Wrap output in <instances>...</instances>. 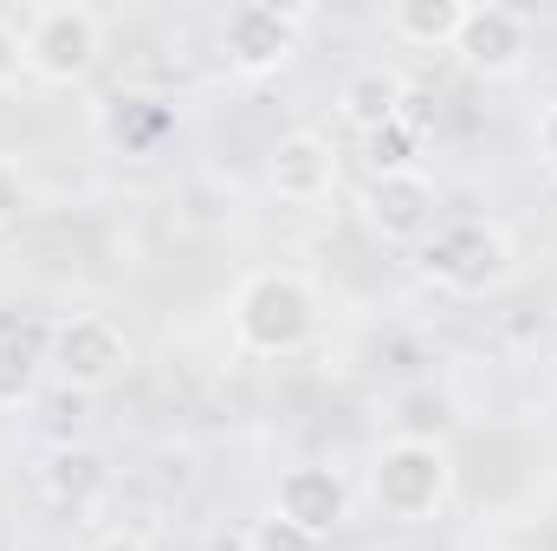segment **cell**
<instances>
[{"instance_id": "obj_1", "label": "cell", "mask_w": 557, "mask_h": 551, "mask_svg": "<svg viewBox=\"0 0 557 551\" xmlns=\"http://www.w3.org/2000/svg\"><path fill=\"white\" fill-rule=\"evenodd\" d=\"M324 325V305H318V285L292 267H253V273L234 285L227 298V331H234V351L240 357H298Z\"/></svg>"}, {"instance_id": "obj_2", "label": "cell", "mask_w": 557, "mask_h": 551, "mask_svg": "<svg viewBox=\"0 0 557 551\" xmlns=\"http://www.w3.org/2000/svg\"><path fill=\"white\" fill-rule=\"evenodd\" d=\"M519 267L512 254V234L499 221H480V215H454L441 221L428 241L416 247V273L434 285V292H454V298H486L499 292Z\"/></svg>"}, {"instance_id": "obj_3", "label": "cell", "mask_w": 557, "mask_h": 551, "mask_svg": "<svg viewBox=\"0 0 557 551\" xmlns=\"http://www.w3.org/2000/svg\"><path fill=\"white\" fill-rule=\"evenodd\" d=\"M370 500L396 526H428L454 500V454L428 434H396L370 454Z\"/></svg>"}, {"instance_id": "obj_4", "label": "cell", "mask_w": 557, "mask_h": 551, "mask_svg": "<svg viewBox=\"0 0 557 551\" xmlns=\"http://www.w3.org/2000/svg\"><path fill=\"white\" fill-rule=\"evenodd\" d=\"M20 52H26V78L39 85H85L104 59V13L85 0H46L20 20Z\"/></svg>"}, {"instance_id": "obj_5", "label": "cell", "mask_w": 557, "mask_h": 551, "mask_svg": "<svg viewBox=\"0 0 557 551\" xmlns=\"http://www.w3.org/2000/svg\"><path fill=\"white\" fill-rule=\"evenodd\" d=\"M46 364H52V377L65 390L98 396V390L124 383V370L137 364V351H131V338L104 311H72V318L46 325Z\"/></svg>"}, {"instance_id": "obj_6", "label": "cell", "mask_w": 557, "mask_h": 551, "mask_svg": "<svg viewBox=\"0 0 557 551\" xmlns=\"http://www.w3.org/2000/svg\"><path fill=\"white\" fill-rule=\"evenodd\" d=\"M311 20H318L311 7H273V0L234 7L221 20V59H227V72H240V78H278L298 59Z\"/></svg>"}, {"instance_id": "obj_7", "label": "cell", "mask_w": 557, "mask_h": 551, "mask_svg": "<svg viewBox=\"0 0 557 551\" xmlns=\"http://www.w3.org/2000/svg\"><path fill=\"white\" fill-rule=\"evenodd\" d=\"M447 52H454L473 78L506 85V78H519L525 59H532V13H519V7H506V0H480V7L460 13V33H454Z\"/></svg>"}, {"instance_id": "obj_8", "label": "cell", "mask_w": 557, "mask_h": 551, "mask_svg": "<svg viewBox=\"0 0 557 551\" xmlns=\"http://www.w3.org/2000/svg\"><path fill=\"white\" fill-rule=\"evenodd\" d=\"M357 215H363V228L383 247H421L441 228V188H434L428 169H416V175H370L363 195H357Z\"/></svg>"}, {"instance_id": "obj_9", "label": "cell", "mask_w": 557, "mask_h": 551, "mask_svg": "<svg viewBox=\"0 0 557 551\" xmlns=\"http://www.w3.org/2000/svg\"><path fill=\"white\" fill-rule=\"evenodd\" d=\"M273 513L292 519V526H305L311 539H331V532L350 519V480H344L337 467H324V461H298V467L278 474Z\"/></svg>"}, {"instance_id": "obj_10", "label": "cell", "mask_w": 557, "mask_h": 551, "mask_svg": "<svg viewBox=\"0 0 557 551\" xmlns=\"http://www.w3.org/2000/svg\"><path fill=\"white\" fill-rule=\"evenodd\" d=\"M267 188H273L278 201H292V208L331 201L337 195V149H331V137H318V131L278 137L273 156H267Z\"/></svg>"}, {"instance_id": "obj_11", "label": "cell", "mask_w": 557, "mask_h": 551, "mask_svg": "<svg viewBox=\"0 0 557 551\" xmlns=\"http://www.w3.org/2000/svg\"><path fill=\"white\" fill-rule=\"evenodd\" d=\"M175 105L169 98H156V91H111L104 98V111H98V131L111 149H124V156H156L162 143L175 137Z\"/></svg>"}, {"instance_id": "obj_12", "label": "cell", "mask_w": 557, "mask_h": 551, "mask_svg": "<svg viewBox=\"0 0 557 551\" xmlns=\"http://www.w3.org/2000/svg\"><path fill=\"white\" fill-rule=\"evenodd\" d=\"M337 111H344V124H350L357 137H370V131L409 118V85H403V72H389V65H357V72L337 85Z\"/></svg>"}, {"instance_id": "obj_13", "label": "cell", "mask_w": 557, "mask_h": 551, "mask_svg": "<svg viewBox=\"0 0 557 551\" xmlns=\"http://www.w3.org/2000/svg\"><path fill=\"white\" fill-rule=\"evenodd\" d=\"M46 377H52V364H46V325H7L0 331V409H26Z\"/></svg>"}, {"instance_id": "obj_14", "label": "cell", "mask_w": 557, "mask_h": 551, "mask_svg": "<svg viewBox=\"0 0 557 551\" xmlns=\"http://www.w3.org/2000/svg\"><path fill=\"white\" fill-rule=\"evenodd\" d=\"M460 13H467V0H396L383 13V33L416 52H447L460 33Z\"/></svg>"}, {"instance_id": "obj_15", "label": "cell", "mask_w": 557, "mask_h": 551, "mask_svg": "<svg viewBox=\"0 0 557 551\" xmlns=\"http://www.w3.org/2000/svg\"><path fill=\"white\" fill-rule=\"evenodd\" d=\"M357 156H363L370 175H416L421 169V124L416 118H396V124L357 137Z\"/></svg>"}, {"instance_id": "obj_16", "label": "cell", "mask_w": 557, "mask_h": 551, "mask_svg": "<svg viewBox=\"0 0 557 551\" xmlns=\"http://www.w3.org/2000/svg\"><path fill=\"white\" fill-rule=\"evenodd\" d=\"M46 487L52 493H91V487H104V461L91 448H65V454H52Z\"/></svg>"}, {"instance_id": "obj_17", "label": "cell", "mask_w": 557, "mask_h": 551, "mask_svg": "<svg viewBox=\"0 0 557 551\" xmlns=\"http://www.w3.org/2000/svg\"><path fill=\"white\" fill-rule=\"evenodd\" d=\"M240 546L247 551H324V539H311L305 526H292V519H278V513H260Z\"/></svg>"}, {"instance_id": "obj_18", "label": "cell", "mask_w": 557, "mask_h": 551, "mask_svg": "<svg viewBox=\"0 0 557 551\" xmlns=\"http://www.w3.org/2000/svg\"><path fill=\"white\" fill-rule=\"evenodd\" d=\"M20 215H26V175H20V162L0 156V228H13Z\"/></svg>"}, {"instance_id": "obj_19", "label": "cell", "mask_w": 557, "mask_h": 551, "mask_svg": "<svg viewBox=\"0 0 557 551\" xmlns=\"http://www.w3.org/2000/svg\"><path fill=\"white\" fill-rule=\"evenodd\" d=\"M20 72H26V52H20V26L0 13V98L20 85Z\"/></svg>"}, {"instance_id": "obj_20", "label": "cell", "mask_w": 557, "mask_h": 551, "mask_svg": "<svg viewBox=\"0 0 557 551\" xmlns=\"http://www.w3.org/2000/svg\"><path fill=\"white\" fill-rule=\"evenodd\" d=\"M532 149H539V169L557 182V98L539 111V124H532Z\"/></svg>"}, {"instance_id": "obj_21", "label": "cell", "mask_w": 557, "mask_h": 551, "mask_svg": "<svg viewBox=\"0 0 557 551\" xmlns=\"http://www.w3.org/2000/svg\"><path fill=\"white\" fill-rule=\"evenodd\" d=\"M91 551H149V546H143L137 532H111V539H98Z\"/></svg>"}]
</instances>
